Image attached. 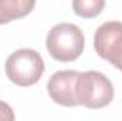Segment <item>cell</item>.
I'll return each instance as SVG.
<instances>
[{
	"label": "cell",
	"instance_id": "7a4b0ae2",
	"mask_svg": "<svg viewBox=\"0 0 122 121\" xmlns=\"http://www.w3.org/2000/svg\"><path fill=\"white\" fill-rule=\"evenodd\" d=\"M7 78L19 87H31L43 77L44 60L33 49H19L13 51L4 64Z\"/></svg>",
	"mask_w": 122,
	"mask_h": 121
},
{
	"label": "cell",
	"instance_id": "3957f363",
	"mask_svg": "<svg viewBox=\"0 0 122 121\" xmlns=\"http://www.w3.org/2000/svg\"><path fill=\"white\" fill-rule=\"evenodd\" d=\"M115 91L112 81L99 71L80 73L77 80V97L80 105L98 110L109 105L114 100Z\"/></svg>",
	"mask_w": 122,
	"mask_h": 121
},
{
	"label": "cell",
	"instance_id": "8992f818",
	"mask_svg": "<svg viewBox=\"0 0 122 121\" xmlns=\"http://www.w3.org/2000/svg\"><path fill=\"white\" fill-rule=\"evenodd\" d=\"M36 0H0V24H7L30 14Z\"/></svg>",
	"mask_w": 122,
	"mask_h": 121
},
{
	"label": "cell",
	"instance_id": "52a82bcc",
	"mask_svg": "<svg viewBox=\"0 0 122 121\" xmlns=\"http://www.w3.org/2000/svg\"><path fill=\"white\" fill-rule=\"evenodd\" d=\"M105 0H72V10L78 17L92 19L102 13Z\"/></svg>",
	"mask_w": 122,
	"mask_h": 121
},
{
	"label": "cell",
	"instance_id": "277c9868",
	"mask_svg": "<svg viewBox=\"0 0 122 121\" xmlns=\"http://www.w3.org/2000/svg\"><path fill=\"white\" fill-rule=\"evenodd\" d=\"M94 47L97 54L118 67L122 61V22H105L94 36Z\"/></svg>",
	"mask_w": 122,
	"mask_h": 121
},
{
	"label": "cell",
	"instance_id": "ba28073f",
	"mask_svg": "<svg viewBox=\"0 0 122 121\" xmlns=\"http://www.w3.org/2000/svg\"><path fill=\"white\" fill-rule=\"evenodd\" d=\"M13 120H14L13 108L7 103L0 101V121H13Z\"/></svg>",
	"mask_w": 122,
	"mask_h": 121
},
{
	"label": "cell",
	"instance_id": "6da1fadb",
	"mask_svg": "<svg viewBox=\"0 0 122 121\" xmlns=\"http://www.w3.org/2000/svg\"><path fill=\"white\" fill-rule=\"evenodd\" d=\"M85 38L82 30L72 23H58L47 33L46 47L57 61H75L84 51Z\"/></svg>",
	"mask_w": 122,
	"mask_h": 121
},
{
	"label": "cell",
	"instance_id": "5b68a950",
	"mask_svg": "<svg viewBox=\"0 0 122 121\" xmlns=\"http://www.w3.org/2000/svg\"><path fill=\"white\" fill-rule=\"evenodd\" d=\"M80 71L60 70L56 71L47 81V93L50 98L62 107L80 105L77 97V80Z\"/></svg>",
	"mask_w": 122,
	"mask_h": 121
},
{
	"label": "cell",
	"instance_id": "9c48e42d",
	"mask_svg": "<svg viewBox=\"0 0 122 121\" xmlns=\"http://www.w3.org/2000/svg\"><path fill=\"white\" fill-rule=\"evenodd\" d=\"M117 68H118V70H121V71H122V61L119 63V64H118V67H117Z\"/></svg>",
	"mask_w": 122,
	"mask_h": 121
}]
</instances>
